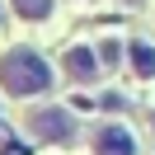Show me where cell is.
Wrapping results in <instances>:
<instances>
[{
	"label": "cell",
	"mask_w": 155,
	"mask_h": 155,
	"mask_svg": "<svg viewBox=\"0 0 155 155\" xmlns=\"http://www.w3.org/2000/svg\"><path fill=\"white\" fill-rule=\"evenodd\" d=\"M0 85L10 89V94H38V89L52 85V71H47V61L38 52L19 47V52H10V57L0 61Z\"/></svg>",
	"instance_id": "1"
},
{
	"label": "cell",
	"mask_w": 155,
	"mask_h": 155,
	"mask_svg": "<svg viewBox=\"0 0 155 155\" xmlns=\"http://www.w3.org/2000/svg\"><path fill=\"white\" fill-rule=\"evenodd\" d=\"M28 127L42 141H71V136H75V117H71L66 108H38V113L28 117Z\"/></svg>",
	"instance_id": "2"
},
{
	"label": "cell",
	"mask_w": 155,
	"mask_h": 155,
	"mask_svg": "<svg viewBox=\"0 0 155 155\" xmlns=\"http://www.w3.org/2000/svg\"><path fill=\"white\" fill-rule=\"evenodd\" d=\"M94 155H136V141L127 127H104L94 136Z\"/></svg>",
	"instance_id": "3"
},
{
	"label": "cell",
	"mask_w": 155,
	"mask_h": 155,
	"mask_svg": "<svg viewBox=\"0 0 155 155\" xmlns=\"http://www.w3.org/2000/svg\"><path fill=\"white\" fill-rule=\"evenodd\" d=\"M66 75L80 80V85H85V80H94V75H99L94 52H89V47H71V52H66Z\"/></svg>",
	"instance_id": "4"
},
{
	"label": "cell",
	"mask_w": 155,
	"mask_h": 155,
	"mask_svg": "<svg viewBox=\"0 0 155 155\" xmlns=\"http://www.w3.org/2000/svg\"><path fill=\"white\" fill-rule=\"evenodd\" d=\"M127 61L136 66V75H155V47L150 42H127Z\"/></svg>",
	"instance_id": "5"
},
{
	"label": "cell",
	"mask_w": 155,
	"mask_h": 155,
	"mask_svg": "<svg viewBox=\"0 0 155 155\" xmlns=\"http://www.w3.org/2000/svg\"><path fill=\"white\" fill-rule=\"evenodd\" d=\"M14 10H19L24 19H42V14L52 10V0H14Z\"/></svg>",
	"instance_id": "6"
}]
</instances>
